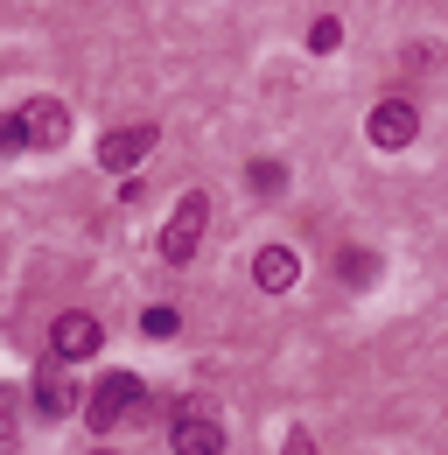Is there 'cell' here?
<instances>
[{
    "mask_svg": "<svg viewBox=\"0 0 448 455\" xmlns=\"http://www.w3.org/2000/svg\"><path fill=\"white\" fill-rule=\"evenodd\" d=\"M204 225H211V196H204V189H189V196L175 204V218L162 225L155 252H162L168 267H189V259H196V245H204Z\"/></svg>",
    "mask_w": 448,
    "mask_h": 455,
    "instance_id": "6da1fadb",
    "label": "cell"
},
{
    "mask_svg": "<svg viewBox=\"0 0 448 455\" xmlns=\"http://www.w3.org/2000/svg\"><path fill=\"white\" fill-rule=\"evenodd\" d=\"M155 148H162V126H155V119L119 126V133H106V140H99V169H106V175H133L148 155H155Z\"/></svg>",
    "mask_w": 448,
    "mask_h": 455,
    "instance_id": "7a4b0ae2",
    "label": "cell"
},
{
    "mask_svg": "<svg viewBox=\"0 0 448 455\" xmlns=\"http://www.w3.org/2000/svg\"><path fill=\"white\" fill-rule=\"evenodd\" d=\"M99 343H106V323L92 315V308H63L50 323V350L63 364H84V357H99Z\"/></svg>",
    "mask_w": 448,
    "mask_h": 455,
    "instance_id": "3957f363",
    "label": "cell"
},
{
    "mask_svg": "<svg viewBox=\"0 0 448 455\" xmlns=\"http://www.w3.org/2000/svg\"><path fill=\"white\" fill-rule=\"evenodd\" d=\"M133 399H140V379H133V371H106V379L92 386L84 427H92V435H112V420H126V413H133Z\"/></svg>",
    "mask_w": 448,
    "mask_h": 455,
    "instance_id": "277c9868",
    "label": "cell"
},
{
    "mask_svg": "<svg viewBox=\"0 0 448 455\" xmlns=\"http://www.w3.org/2000/svg\"><path fill=\"white\" fill-rule=\"evenodd\" d=\"M28 399H36V413H43V420L77 413V386H70V371H63V357H56V350L36 364V386H28Z\"/></svg>",
    "mask_w": 448,
    "mask_h": 455,
    "instance_id": "5b68a950",
    "label": "cell"
},
{
    "mask_svg": "<svg viewBox=\"0 0 448 455\" xmlns=\"http://www.w3.org/2000/svg\"><path fill=\"white\" fill-rule=\"evenodd\" d=\"M168 449H175V455H224V420H218V413H204V406L175 413V427H168Z\"/></svg>",
    "mask_w": 448,
    "mask_h": 455,
    "instance_id": "8992f818",
    "label": "cell"
},
{
    "mask_svg": "<svg viewBox=\"0 0 448 455\" xmlns=\"http://www.w3.org/2000/svg\"><path fill=\"white\" fill-rule=\"evenodd\" d=\"M372 148H386V155H399V148H413V133H420V113L406 106V99H379L372 106Z\"/></svg>",
    "mask_w": 448,
    "mask_h": 455,
    "instance_id": "52a82bcc",
    "label": "cell"
},
{
    "mask_svg": "<svg viewBox=\"0 0 448 455\" xmlns=\"http://www.w3.org/2000/svg\"><path fill=\"white\" fill-rule=\"evenodd\" d=\"M21 119H28V148H63L70 140V106L63 99H28Z\"/></svg>",
    "mask_w": 448,
    "mask_h": 455,
    "instance_id": "ba28073f",
    "label": "cell"
},
{
    "mask_svg": "<svg viewBox=\"0 0 448 455\" xmlns=\"http://www.w3.org/2000/svg\"><path fill=\"white\" fill-rule=\"evenodd\" d=\"M252 281L267 287V294H287V287L301 281V259H294L287 245H260V252H252Z\"/></svg>",
    "mask_w": 448,
    "mask_h": 455,
    "instance_id": "9c48e42d",
    "label": "cell"
},
{
    "mask_svg": "<svg viewBox=\"0 0 448 455\" xmlns=\"http://www.w3.org/2000/svg\"><path fill=\"white\" fill-rule=\"evenodd\" d=\"M330 50H343V21H336V14H316V21H308V57H330Z\"/></svg>",
    "mask_w": 448,
    "mask_h": 455,
    "instance_id": "30bf717a",
    "label": "cell"
},
{
    "mask_svg": "<svg viewBox=\"0 0 448 455\" xmlns=\"http://www.w3.org/2000/svg\"><path fill=\"white\" fill-rule=\"evenodd\" d=\"M245 175H252V196H280V189H287V162H267V155H260Z\"/></svg>",
    "mask_w": 448,
    "mask_h": 455,
    "instance_id": "8fae6325",
    "label": "cell"
},
{
    "mask_svg": "<svg viewBox=\"0 0 448 455\" xmlns=\"http://www.w3.org/2000/svg\"><path fill=\"white\" fill-rule=\"evenodd\" d=\"M0 155H28V119L0 113Z\"/></svg>",
    "mask_w": 448,
    "mask_h": 455,
    "instance_id": "7c38bea8",
    "label": "cell"
},
{
    "mask_svg": "<svg viewBox=\"0 0 448 455\" xmlns=\"http://www.w3.org/2000/svg\"><path fill=\"white\" fill-rule=\"evenodd\" d=\"M175 330H182V315H175V308H162V301H155V308H140V337H175Z\"/></svg>",
    "mask_w": 448,
    "mask_h": 455,
    "instance_id": "4fadbf2b",
    "label": "cell"
},
{
    "mask_svg": "<svg viewBox=\"0 0 448 455\" xmlns=\"http://www.w3.org/2000/svg\"><path fill=\"white\" fill-rule=\"evenodd\" d=\"M21 427H14V393H0V455H14Z\"/></svg>",
    "mask_w": 448,
    "mask_h": 455,
    "instance_id": "5bb4252c",
    "label": "cell"
},
{
    "mask_svg": "<svg viewBox=\"0 0 448 455\" xmlns=\"http://www.w3.org/2000/svg\"><path fill=\"white\" fill-rule=\"evenodd\" d=\"M372 274H379V259H372V252H350V259H343V281L372 287Z\"/></svg>",
    "mask_w": 448,
    "mask_h": 455,
    "instance_id": "9a60e30c",
    "label": "cell"
},
{
    "mask_svg": "<svg viewBox=\"0 0 448 455\" xmlns=\"http://www.w3.org/2000/svg\"><path fill=\"white\" fill-rule=\"evenodd\" d=\"M280 455H323V449H316V435H308V427H287V442H280Z\"/></svg>",
    "mask_w": 448,
    "mask_h": 455,
    "instance_id": "2e32d148",
    "label": "cell"
},
{
    "mask_svg": "<svg viewBox=\"0 0 448 455\" xmlns=\"http://www.w3.org/2000/svg\"><path fill=\"white\" fill-rule=\"evenodd\" d=\"M92 455H112V449H92Z\"/></svg>",
    "mask_w": 448,
    "mask_h": 455,
    "instance_id": "e0dca14e",
    "label": "cell"
}]
</instances>
